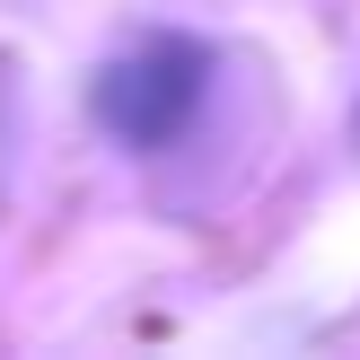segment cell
Masks as SVG:
<instances>
[{
    "mask_svg": "<svg viewBox=\"0 0 360 360\" xmlns=\"http://www.w3.org/2000/svg\"><path fill=\"white\" fill-rule=\"evenodd\" d=\"M193 97H202V53L193 44H141L132 62H115L105 88H97L105 123L132 132V141H167L176 123L193 115Z\"/></svg>",
    "mask_w": 360,
    "mask_h": 360,
    "instance_id": "cell-1",
    "label": "cell"
},
{
    "mask_svg": "<svg viewBox=\"0 0 360 360\" xmlns=\"http://www.w3.org/2000/svg\"><path fill=\"white\" fill-rule=\"evenodd\" d=\"M352 132H360V123H352Z\"/></svg>",
    "mask_w": 360,
    "mask_h": 360,
    "instance_id": "cell-2",
    "label": "cell"
}]
</instances>
